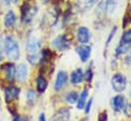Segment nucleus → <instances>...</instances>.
Wrapping results in <instances>:
<instances>
[{
  "label": "nucleus",
  "instance_id": "12",
  "mask_svg": "<svg viewBox=\"0 0 131 121\" xmlns=\"http://www.w3.org/2000/svg\"><path fill=\"white\" fill-rule=\"evenodd\" d=\"M126 105V99L124 96L122 95H117L115 97H113L112 99V106H113V109L114 111L116 112H120L124 109Z\"/></svg>",
  "mask_w": 131,
  "mask_h": 121
},
{
  "label": "nucleus",
  "instance_id": "3",
  "mask_svg": "<svg viewBox=\"0 0 131 121\" xmlns=\"http://www.w3.org/2000/svg\"><path fill=\"white\" fill-rule=\"evenodd\" d=\"M41 39L35 35H29L28 40H27V50H28V54H39V51L41 49Z\"/></svg>",
  "mask_w": 131,
  "mask_h": 121
},
{
  "label": "nucleus",
  "instance_id": "4",
  "mask_svg": "<svg viewBox=\"0 0 131 121\" xmlns=\"http://www.w3.org/2000/svg\"><path fill=\"white\" fill-rule=\"evenodd\" d=\"M38 12V8L36 6H34L32 4L29 3H25L21 7V19L24 23H30L32 22L34 16L37 14Z\"/></svg>",
  "mask_w": 131,
  "mask_h": 121
},
{
  "label": "nucleus",
  "instance_id": "20",
  "mask_svg": "<svg viewBox=\"0 0 131 121\" xmlns=\"http://www.w3.org/2000/svg\"><path fill=\"white\" fill-rule=\"evenodd\" d=\"M47 88H48V80L43 75H39L37 78V90H38V92L43 94L46 92Z\"/></svg>",
  "mask_w": 131,
  "mask_h": 121
},
{
  "label": "nucleus",
  "instance_id": "27",
  "mask_svg": "<svg viewBox=\"0 0 131 121\" xmlns=\"http://www.w3.org/2000/svg\"><path fill=\"white\" fill-rule=\"evenodd\" d=\"M98 121H108V112L107 110H103L99 113Z\"/></svg>",
  "mask_w": 131,
  "mask_h": 121
},
{
  "label": "nucleus",
  "instance_id": "11",
  "mask_svg": "<svg viewBox=\"0 0 131 121\" xmlns=\"http://www.w3.org/2000/svg\"><path fill=\"white\" fill-rule=\"evenodd\" d=\"M68 79V75L67 72L64 70H60L58 71L57 75H56V79H55V84H54V90L55 91H60L67 83Z\"/></svg>",
  "mask_w": 131,
  "mask_h": 121
},
{
  "label": "nucleus",
  "instance_id": "36",
  "mask_svg": "<svg viewBox=\"0 0 131 121\" xmlns=\"http://www.w3.org/2000/svg\"><path fill=\"white\" fill-rule=\"evenodd\" d=\"M0 104H1V99H0Z\"/></svg>",
  "mask_w": 131,
  "mask_h": 121
},
{
  "label": "nucleus",
  "instance_id": "29",
  "mask_svg": "<svg viewBox=\"0 0 131 121\" xmlns=\"http://www.w3.org/2000/svg\"><path fill=\"white\" fill-rule=\"evenodd\" d=\"M116 31H117V28L115 27L113 30L111 31V33H110V35H109V38H108V40H107V45H109L110 43H111V41H112V38L115 36V33H116Z\"/></svg>",
  "mask_w": 131,
  "mask_h": 121
},
{
  "label": "nucleus",
  "instance_id": "32",
  "mask_svg": "<svg viewBox=\"0 0 131 121\" xmlns=\"http://www.w3.org/2000/svg\"><path fill=\"white\" fill-rule=\"evenodd\" d=\"M38 121H46V117H45V114L42 113L40 116H39V120Z\"/></svg>",
  "mask_w": 131,
  "mask_h": 121
},
{
  "label": "nucleus",
  "instance_id": "28",
  "mask_svg": "<svg viewBox=\"0 0 131 121\" xmlns=\"http://www.w3.org/2000/svg\"><path fill=\"white\" fill-rule=\"evenodd\" d=\"M92 105H93V99H91L89 102H86V105H85V107H84V113H85V114H89V113L91 112Z\"/></svg>",
  "mask_w": 131,
  "mask_h": 121
},
{
  "label": "nucleus",
  "instance_id": "15",
  "mask_svg": "<svg viewBox=\"0 0 131 121\" xmlns=\"http://www.w3.org/2000/svg\"><path fill=\"white\" fill-rule=\"evenodd\" d=\"M117 4H118V0H105L101 4V7L106 14H111L116 10Z\"/></svg>",
  "mask_w": 131,
  "mask_h": 121
},
{
  "label": "nucleus",
  "instance_id": "31",
  "mask_svg": "<svg viewBox=\"0 0 131 121\" xmlns=\"http://www.w3.org/2000/svg\"><path fill=\"white\" fill-rule=\"evenodd\" d=\"M125 62L127 63V64H131V52L126 56V58H125Z\"/></svg>",
  "mask_w": 131,
  "mask_h": 121
},
{
  "label": "nucleus",
  "instance_id": "17",
  "mask_svg": "<svg viewBox=\"0 0 131 121\" xmlns=\"http://www.w3.org/2000/svg\"><path fill=\"white\" fill-rule=\"evenodd\" d=\"M70 116V111L68 108H61L57 111V113L53 116L52 121H67Z\"/></svg>",
  "mask_w": 131,
  "mask_h": 121
},
{
  "label": "nucleus",
  "instance_id": "7",
  "mask_svg": "<svg viewBox=\"0 0 131 121\" xmlns=\"http://www.w3.org/2000/svg\"><path fill=\"white\" fill-rule=\"evenodd\" d=\"M1 70L3 71L4 77L8 83H12L15 79L16 68L13 63H5L1 66Z\"/></svg>",
  "mask_w": 131,
  "mask_h": 121
},
{
  "label": "nucleus",
  "instance_id": "21",
  "mask_svg": "<svg viewBox=\"0 0 131 121\" xmlns=\"http://www.w3.org/2000/svg\"><path fill=\"white\" fill-rule=\"evenodd\" d=\"M37 100H38V95H37L36 91L29 90V91L27 92V103L30 106H34L36 104Z\"/></svg>",
  "mask_w": 131,
  "mask_h": 121
},
{
  "label": "nucleus",
  "instance_id": "22",
  "mask_svg": "<svg viewBox=\"0 0 131 121\" xmlns=\"http://www.w3.org/2000/svg\"><path fill=\"white\" fill-rule=\"evenodd\" d=\"M120 43L131 48V29L126 30L123 33V35L121 37V40H120Z\"/></svg>",
  "mask_w": 131,
  "mask_h": 121
},
{
  "label": "nucleus",
  "instance_id": "2",
  "mask_svg": "<svg viewBox=\"0 0 131 121\" xmlns=\"http://www.w3.org/2000/svg\"><path fill=\"white\" fill-rule=\"evenodd\" d=\"M111 85L116 93H122L127 87V79L122 73H115L111 78Z\"/></svg>",
  "mask_w": 131,
  "mask_h": 121
},
{
  "label": "nucleus",
  "instance_id": "26",
  "mask_svg": "<svg viewBox=\"0 0 131 121\" xmlns=\"http://www.w3.org/2000/svg\"><path fill=\"white\" fill-rule=\"evenodd\" d=\"M28 61L31 64L36 65L40 61V57H39V55H36V54H28Z\"/></svg>",
  "mask_w": 131,
  "mask_h": 121
},
{
  "label": "nucleus",
  "instance_id": "25",
  "mask_svg": "<svg viewBox=\"0 0 131 121\" xmlns=\"http://www.w3.org/2000/svg\"><path fill=\"white\" fill-rule=\"evenodd\" d=\"M93 77H94V71H93V68L92 67H89L86 69V71L84 72V79L88 82V83H91L93 80Z\"/></svg>",
  "mask_w": 131,
  "mask_h": 121
},
{
  "label": "nucleus",
  "instance_id": "18",
  "mask_svg": "<svg viewBox=\"0 0 131 121\" xmlns=\"http://www.w3.org/2000/svg\"><path fill=\"white\" fill-rule=\"evenodd\" d=\"M88 97H89V90L88 88H84L81 94L79 95V98H78V101L76 103V106H77V109L78 110H81V109H84L85 105H86V100H88Z\"/></svg>",
  "mask_w": 131,
  "mask_h": 121
},
{
  "label": "nucleus",
  "instance_id": "9",
  "mask_svg": "<svg viewBox=\"0 0 131 121\" xmlns=\"http://www.w3.org/2000/svg\"><path fill=\"white\" fill-rule=\"evenodd\" d=\"M76 53L78 54L80 60L82 62H86L90 59L91 54H92V47L89 45H79L75 49Z\"/></svg>",
  "mask_w": 131,
  "mask_h": 121
},
{
  "label": "nucleus",
  "instance_id": "14",
  "mask_svg": "<svg viewBox=\"0 0 131 121\" xmlns=\"http://www.w3.org/2000/svg\"><path fill=\"white\" fill-rule=\"evenodd\" d=\"M84 79V72L82 68H76L74 69L70 74V83L72 85H79Z\"/></svg>",
  "mask_w": 131,
  "mask_h": 121
},
{
  "label": "nucleus",
  "instance_id": "30",
  "mask_svg": "<svg viewBox=\"0 0 131 121\" xmlns=\"http://www.w3.org/2000/svg\"><path fill=\"white\" fill-rule=\"evenodd\" d=\"M12 121H28V119H27V117H25V116H19V115H15V116L13 117Z\"/></svg>",
  "mask_w": 131,
  "mask_h": 121
},
{
  "label": "nucleus",
  "instance_id": "6",
  "mask_svg": "<svg viewBox=\"0 0 131 121\" xmlns=\"http://www.w3.org/2000/svg\"><path fill=\"white\" fill-rule=\"evenodd\" d=\"M59 13H60L59 8H54V9H51V10L47 11V13L43 17L42 25L46 26V27H53L58 21Z\"/></svg>",
  "mask_w": 131,
  "mask_h": 121
},
{
  "label": "nucleus",
  "instance_id": "10",
  "mask_svg": "<svg viewBox=\"0 0 131 121\" xmlns=\"http://www.w3.org/2000/svg\"><path fill=\"white\" fill-rule=\"evenodd\" d=\"M76 38L81 45H85L91 40V32L85 27H79L76 33Z\"/></svg>",
  "mask_w": 131,
  "mask_h": 121
},
{
  "label": "nucleus",
  "instance_id": "13",
  "mask_svg": "<svg viewBox=\"0 0 131 121\" xmlns=\"http://www.w3.org/2000/svg\"><path fill=\"white\" fill-rule=\"evenodd\" d=\"M29 75V68L25 63H21L17 66L16 69V73H15V77L19 83H24L27 80Z\"/></svg>",
  "mask_w": 131,
  "mask_h": 121
},
{
  "label": "nucleus",
  "instance_id": "8",
  "mask_svg": "<svg viewBox=\"0 0 131 121\" xmlns=\"http://www.w3.org/2000/svg\"><path fill=\"white\" fill-rule=\"evenodd\" d=\"M19 94H20V89L18 87H15V86L8 87L4 92L5 101L7 103H11V102H13L14 100H16L18 98Z\"/></svg>",
  "mask_w": 131,
  "mask_h": 121
},
{
  "label": "nucleus",
  "instance_id": "34",
  "mask_svg": "<svg viewBox=\"0 0 131 121\" xmlns=\"http://www.w3.org/2000/svg\"><path fill=\"white\" fill-rule=\"evenodd\" d=\"M5 2H6V4H9L11 2V0H5Z\"/></svg>",
  "mask_w": 131,
  "mask_h": 121
},
{
  "label": "nucleus",
  "instance_id": "5",
  "mask_svg": "<svg viewBox=\"0 0 131 121\" xmlns=\"http://www.w3.org/2000/svg\"><path fill=\"white\" fill-rule=\"evenodd\" d=\"M52 45H53V47L56 50L63 52V51H66V50H68L70 48L71 43L68 40L67 36H65V35H59V36H57L52 41Z\"/></svg>",
  "mask_w": 131,
  "mask_h": 121
},
{
  "label": "nucleus",
  "instance_id": "16",
  "mask_svg": "<svg viewBox=\"0 0 131 121\" xmlns=\"http://www.w3.org/2000/svg\"><path fill=\"white\" fill-rule=\"evenodd\" d=\"M98 1L99 0H78L76 5H77L78 10L85 12V11L90 10L91 8H93L98 3Z\"/></svg>",
  "mask_w": 131,
  "mask_h": 121
},
{
  "label": "nucleus",
  "instance_id": "24",
  "mask_svg": "<svg viewBox=\"0 0 131 121\" xmlns=\"http://www.w3.org/2000/svg\"><path fill=\"white\" fill-rule=\"evenodd\" d=\"M128 24H131V4L128 5V7L126 9V13L123 18V28H125Z\"/></svg>",
  "mask_w": 131,
  "mask_h": 121
},
{
  "label": "nucleus",
  "instance_id": "1",
  "mask_svg": "<svg viewBox=\"0 0 131 121\" xmlns=\"http://www.w3.org/2000/svg\"><path fill=\"white\" fill-rule=\"evenodd\" d=\"M4 51L8 59L12 61L18 60L20 57V49L17 41L12 37L8 36L4 40Z\"/></svg>",
  "mask_w": 131,
  "mask_h": 121
},
{
  "label": "nucleus",
  "instance_id": "19",
  "mask_svg": "<svg viewBox=\"0 0 131 121\" xmlns=\"http://www.w3.org/2000/svg\"><path fill=\"white\" fill-rule=\"evenodd\" d=\"M16 22V15L13 12V10H8V12L4 16V25L6 28H12L15 25Z\"/></svg>",
  "mask_w": 131,
  "mask_h": 121
},
{
  "label": "nucleus",
  "instance_id": "23",
  "mask_svg": "<svg viewBox=\"0 0 131 121\" xmlns=\"http://www.w3.org/2000/svg\"><path fill=\"white\" fill-rule=\"evenodd\" d=\"M78 98H79V95H78L76 92L71 91L66 95L65 100H66V102L69 103V104H75V103H77Z\"/></svg>",
  "mask_w": 131,
  "mask_h": 121
},
{
  "label": "nucleus",
  "instance_id": "35",
  "mask_svg": "<svg viewBox=\"0 0 131 121\" xmlns=\"http://www.w3.org/2000/svg\"><path fill=\"white\" fill-rule=\"evenodd\" d=\"M81 121H88V119H86V118H84V119H82Z\"/></svg>",
  "mask_w": 131,
  "mask_h": 121
},
{
  "label": "nucleus",
  "instance_id": "33",
  "mask_svg": "<svg viewBox=\"0 0 131 121\" xmlns=\"http://www.w3.org/2000/svg\"><path fill=\"white\" fill-rule=\"evenodd\" d=\"M3 59V56H2V52H1V50H0V61Z\"/></svg>",
  "mask_w": 131,
  "mask_h": 121
}]
</instances>
